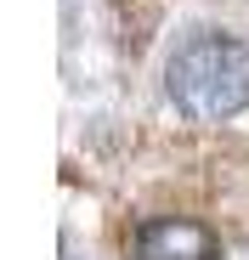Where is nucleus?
Masks as SVG:
<instances>
[{
  "label": "nucleus",
  "mask_w": 249,
  "mask_h": 260,
  "mask_svg": "<svg viewBox=\"0 0 249 260\" xmlns=\"http://www.w3.org/2000/svg\"><path fill=\"white\" fill-rule=\"evenodd\" d=\"M164 91L198 124L243 113L249 108V46L232 40V34H193V40H181L176 57L164 62Z\"/></svg>",
  "instance_id": "1"
},
{
  "label": "nucleus",
  "mask_w": 249,
  "mask_h": 260,
  "mask_svg": "<svg viewBox=\"0 0 249 260\" xmlns=\"http://www.w3.org/2000/svg\"><path fill=\"white\" fill-rule=\"evenodd\" d=\"M136 260H215V232L181 221V215H159V221H142L131 238Z\"/></svg>",
  "instance_id": "2"
}]
</instances>
